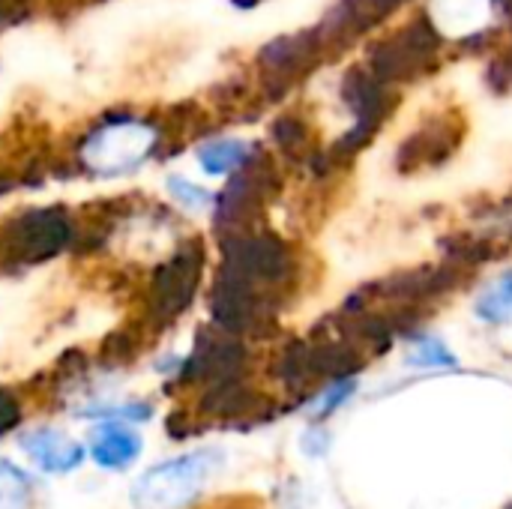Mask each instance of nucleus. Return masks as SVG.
Returning a JSON list of instances; mask_svg holds the SVG:
<instances>
[{
  "label": "nucleus",
  "instance_id": "8",
  "mask_svg": "<svg viewBox=\"0 0 512 509\" xmlns=\"http://www.w3.org/2000/svg\"><path fill=\"white\" fill-rule=\"evenodd\" d=\"M249 159H252V147L243 141H213L198 150V162L207 174L240 171Z\"/></svg>",
  "mask_w": 512,
  "mask_h": 509
},
{
  "label": "nucleus",
  "instance_id": "9",
  "mask_svg": "<svg viewBox=\"0 0 512 509\" xmlns=\"http://www.w3.org/2000/svg\"><path fill=\"white\" fill-rule=\"evenodd\" d=\"M477 318L486 324H510L512 321V270L501 273L489 291L477 300Z\"/></svg>",
  "mask_w": 512,
  "mask_h": 509
},
{
  "label": "nucleus",
  "instance_id": "5",
  "mask_svg": "<svg viewBox=\"0 0 512 509\" xmlns=\"http://www.w3.org/2000/svg\"><path fill=\"white\" fill-rule=\"evenodd\" d=\"M21 450L45 471V474H69L81 468L84 447L57 429H33L21 438Z\"/></svg>",
  "mask_w": 512,
  "mask_h": 509
},
{
  "label": "nucleus",
  "instance_id": "10",
  "mask_svg": "<svg viewBox=\"0 0 512 509\" xmlns=\"http://www.w3.org/2000/svg\"><path fill=\"white\" fill-rule=\"evenodd\" d=\"M30 501V480L27 474L0 459V509H24Z\"/></svg>",
  "mask_w": 512,
  "mask_h": 509
},
{
  "label": "nucleus",
  "instance_id": "6",
  "mask_svg": "<svg viewBox=\"0 0 512 509\" xmlns=\"http://www.w3.org/2000/svg\"><path fill=\"white\" fill-rule=\"evenodd\" d=\"M141 453V438L123 426H114V423H105L96 429L93 435V462L99 468H108V471H120V468H129Z\"/></svg>",
  "mask_w": 512,
  "mask_h": 509
},
{
  "label": "nucleus",
  "instance_id": "15",
  "mask_svg": "<svg viewBox=\"0 0 512 509\" xmlns=\"http://www.w3.org/2000/svg\"><path fill=\"white\" fill-rule=\"evenodd\" d=\"M18 420H21V408H18V402H15L6 390H0V435H6L9 429H15V426H18Z\"/></svg>",
  "mask_w": 512,
  "mask_h": 509
},
{
  "label": "nucleus",
  "instance_id": "1",
  "mask_svg": "<svg viewBox=\"0 0 512 509\" xmlns=\"http://www.w3.org/2000/svg\"><path fill=\"white\" fill-rule=\"evenodd\" d=\"M219 468H222V453L216 450H195V453L168 459L135 480L132 507L186 509L201 498L204 486Z\"/></svg>",
  "mask_w": 512,
  "mask_h": 509
},
{
  "label": "nucleus",
  "instance_id": "7",
  "mask_svg": "<svg viewBox=\"0 0 512 509\" xmlns=\"http://www.w3.org/2000/svg\"><path fill=\"white\" fill-rule=\"evenodd\" d=\"M252 405H255V396L240 384V378L219 381L204 396V411L216 414V417H240V414L252 411Z\"/></svg>",
  "mask_w": 512,
  "mask_h": 509
},
{
  "label": "nucleus",
  "instance_id": "11",
  "mask_svg": "<svg viewBox=\"0 0 512 509\" xmlns=\"http://www.w3.org/2000/svg\"><path fill=\"white\" fill-rule=\"evenodd\" d=\"M408 363L411 366H420V369H456V357L447 351L444 342L432 339V336H420L414 339V348L408 351Z\"/></svg>",
  "mask_w": 512,
  "mask_h": 509
},
{
  "label": "nucleus",
  "instance_id": "3",
  "mask_svg": "<svg viewBox=\"0 0 512 509\" xmlns=\"http://www.w3.org/2000/svg\"><path fill=\"white\" fill-rule=\"evenodd\" d=\"M201 249L198 246H186L180 249L153 279V312L168 321L177 318L189 300L195 297V285H198V273H201Z\"/></svg>",
  "mask_w": 512,
  "mask_h": 509
},
{
  "label": "nucleus",
  "instance_id": "13",
  "mask_svg": "<svg viewBox=\"0 0 512 509\" xmlns=\"http://www.w3.org/2000/svg\"><path fill=\"white\" fill-rule=\"evenodd\" d=\"M354 390H357L354 378H339V381H333V387H327V390L315 399L312 414H315V417H330L339 405H345V402L354 396Z\"/></svg>",
  "mask_w": 512,
  "mask_h": 509
},
{
  "label": "nucleus",
  "instance_id": "12",
  "mask_svg": "<svg viewBox=\"0 0 512 509\" xmlns=\"http://www.w3.org/2000/svg\"><path fill=\"white\" fill-rule=\"evenodd\" d=\"M168 195L183 207V210H189V213H198V210H204L210 201H213V195L207 192V189H201V186H195L192 180H183V177H168Z\"/></svg>",
  "mask_w": 512,
  "mask_h": 509
},
{
  "label": "nucleus",
  "instance_id": "14",
  "mask_svg": "<svg viewBox=\"0 0 512 509\" xmlns=\"http://www.w3.org/2000/svg\"><path fill=\"white\" fill-rule=\"evenodd\" d=\"M273 138L282 144V150H291V153H300L309 141V132L300 120L294 117H282L276 126H273Z\"/></svg>",
  "mask_w": 512,
  "mask_h": 509
},
{
  "label": "nucleus",
  "instance_id": "16",
  "mask_svg": "<svg viewBox=\"0 0 512 509\" xmlns=\"http://www.w3.org/2000/svg\"><path fill=\"white\" fill-rule=\"evenodd\" d=\"M507 509H512V507H507Z\"/></svg>",
  "mask_w": 512,
  "mask_h": 509
},
{
  "label": "nucleus",
  "instance_id": "4",
  "mask_svg": "<svg viewBox=\"0 0 512 509\" xmlns=\"http://www.w3.org/2000/svg\"><path fill=\"white\" fill-rule=\"evenodd\" d=\"M69 234H72V228H69L63 213H57V210H36V213H27V216L15 219L9 225L6 246L18 258L36 261V258H48L57 249H63L69 243Z\"/></svg>",
  "mask_w": 512,
  "mask_h": 509
},
{
  "label": "nucleus",
  "instance_id": "2",
  "mask_svg": "<svg viewBox=\"0 0 512 509\" xmlns=\"http://www.w3.org/2000/svg\"><path fill=\"white\" fill-rule=\"evenodd\" d=\"M156 138L159 132L141 120L108 123L90 135V141L81 147V159L99 174H126L153 153Z\"/></svg>",
  "mask_w": 512,
  "mask_h": 509
}]
</instances>
